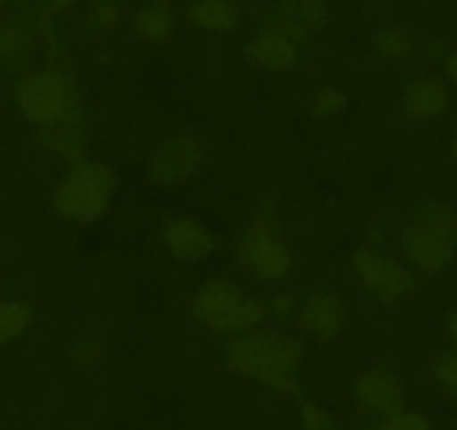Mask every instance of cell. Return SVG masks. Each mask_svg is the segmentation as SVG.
<instances>
[{
  "label": "cell",
  "mask_w": 457,
  "mask_h": 430,
  "mask_svg": "<svg viewBox=\"0 0 457 430\" xmlns=\"http://www.w3.org/2000/svg\"><path fill=\"white\" fill-rule=\"evenodd\" d=\"M345 108H348V95L332 83L316 87L307 101V111L314 120H337L345 112Z\"/></svg>",
  "instance_id": "44dd1931"
},
{
  "label": "cell",
  "mask_w": 457,
  "mask_h": 430,
  "mask_svg": "<svg viewBox=\"0 0 457 430\" xmlns=\"http://www.w3.org/2000/svg\"><path fill=\"white\" fill-rule=\"evenodd\" d=\"M184 21L204 34H231L243 25L238 0H188Z\"/></svg>",
  "instance_id": "2e32d148"
},
{
  "label": "cell",
  "mask_w": 457,
  "mask_h": 430,
  "mask_svg": "<svg viewBox=\"0 0 457 430\" xmlns=\"http://www.w3.org/2000/svg\"><path fill=\"white\" fill-rule=\"evenodd\" d=\"M74 5H77V0H46L43 10L50 12L52 16H63L68 14Z\"/></svg>",
  "instance_id": "f546056e"
},
{
  "label": "cell",
  "mask_w": 457,
  "mask_h": 430,
  "mask_svg": "<svg viewBox=\"0 0 457 430\" xmlns=\"http://www.w3.org/2000/svg\"><path fill=\"white\" fill-rule=\"evenodd\" d=\"M126 14L120 0H90L83 12V21L95 32H112L124 23Z\"/></svg>",
  "instance_id": "7402d4cb"
},
{
  "label": "cell",
  "mask_w": 457,
  "mask_h": 430,
  "mask_svg": "<svg viewBox=\"0 0 457 430\" xmlns=\"http://www.w3.org/2000/svg\"><path fill=\"white\" fill-rule=\"evenodd\" d=\"M305 359L307 343L303 336L265 326L228 336L222 350L228 372L289 397H301L298 375Z\"/></svg>",
  "instance_id": "6da1fadb"
},
{
  "label": "cell",
  "mask_w": 457,
  "mask_h": 430,
  "mask_svg": "<svg viewBox=\"0 0 457 430\" xmlns=\"http://www.w3.org/2000/svg\"><path fill=\"white\" fill-rule=\"evenodd\" d=\"M234 256L240 269L256 283L278 285L294 274L296 256L280 236L274 202H261L249 225L236 238Z\"/></svg>",
  "instance_id": "8992f818"
},
{
  "label": "cell",
  "mask_w": 457,
  "mask_h": 430,
  "mask_svg": "<svg viewBox=\"0 0 457 430\" xmlns=\"http://www.w3.org/2000/svg\"><path fill=\"white\" fill-rule=\"evenodd\" d=\"M14 101L21 115L38 128L81 126L86 111L79 81L56 63L25 72L14 86Z\"/></svg>",
  "instance_id": "3957f363"
},
{
  "label": "cell",
  "mask_w": 457,
  "mask_h": 430,
  "mask_svg": "<svg viewBox=\"0 0 457 430\" xmlns=\"http://www.w3.org/2000/svg\"><path fill=\"white\" fill-rule=\"evenodd\" d=\"M298 305H301V301L292 292L278 289L267 298V314L274 323H289V320L296 318Z\"/></svg>",
  "instance_id": "484cf974"
},
{
  "label": "cell",
  "mask_w": 457,
  "mask_h": 430,
  "mask_svg": "<svg viewBox=\"0 0 457 430\" xmlns=\"http://www.w3.org/2000/svg\"><path fill=\"white\" fill-rule=\"evenodd\" d=\"M38 37L34 28L23 23H0V63L23 68L37 52Z\"/></svg>",
  "instance_id": "d6986e66"
},
{
  "label": "cell",
  "mask_w": 457,
  "mask_h": 430,
  "mask_svg": "<svg viewBox=\"0 0 457 430\" xmlns=\"http://www.w3.org/2000/svg\"><path fill=\"white\" fill-rule=\"evenodd\" d=\"M130 29L142 43L162 47L178 32V10L173 0H148L130 16Z\"/></svg>",
  "instance_id": "5bb4252c"
},
{
  "label": "cell",
  "mask_w": 457,
  "mask_h": 430,
  "mask_svg": "<svg viewBox=\"0 0 457 430\" xmlns=\"http://www.w3.org/2000/svg\"><path fill=\"white\" fill-rule=\"evenodd\" d=\"M444 336L448 341V350L457 354V305H453L444 316Z\"/></svg>",
  "instance_id": "83f0119b"
},
{
  "label": "cell",
  "mask_w": 457,
  "mask_h": 430,
  "mask_svg": "<svg viewBox=\"0 0 457 430\" xmlns=\"http://www.w3.org/2000/svg\"><path fill=\"white\" fill-rule=\"evenodd\" d=\"M348 305L329 289H312L298 305L296 327L316 341H334L348 327Z\"/></svg>",
  "instance_id": "7c38bea8"
},
{
  "label": "cell",
  "mask_w": 457,
  "mask_h": 430,
  "mask_svg": "<svg viewBox=\"0 0 457 430\" xmlns=\"http://www.w3.org/2000/svg\"><path fill=\"white\" fill-rule=\"evenodd\" d=\"M357 430H379V428H377V426H361V428Z\"/></svg>",
  "instance_id": "1f68e13d"
},
{
  "label": "cell",
  "mask_w": 457,
  "mask_h": 430,
  "mask_svg": "<svg viewBox=\"0 0 457 430\" xmlns=\"http://www.w3.org/2000/svg\"><path fill=\"white\" fill-rule=\"evenodd\" d=\"M270 19L305 43L312 32H319L329 23L332 7L329 0H278Z\"/></svg>",
  "instance_id": "9a60e30c"
},
{
  "label": "cell",
  "mask_w": 457,
  "mask_h": 430,
  "mask_svg": "<svg viewBox=\"0 0 457 430\" xmlns=\"http://www.w3.org/2000/svg\"><path fill=\"white\" fill-rule=\"evenodd\" d=\"M193 320L213 335L238 336L262 327L270 320L267 298L249 294L238 280L211 276L188 298Z\"/></svg>",
  "instance_id": "7a4b0ae2"
},
{
  "label": "cell",
  "mask_w": 457,
  "mask_h": 430,
  "mask_svg": "<svg viewBox=\"0 0 457 430\" xmlns=\"http://www.w3.org/2000/svg\"><path fill=\"white\" fill-rule=\"evenodd\" d=\"M298 419H301L303 430H337V424H334V417L329 415V410H325L320 403L305 397H298Z\"/></svg>",
  "instance_id": "d4e9b609"
},
{
  "label": "cell",
  "mask_w": 457,
  "mask_h": 430,
  "mask_svg": "<svg viewBox=\"0 0 457 430\" xmlns=\"http://www.w3.org/2000/svg\"><path fill=\"white\" fill-rule=\"evenodd\" d=\"M350 269L368 296L381 305H397L417 287V274L406 260L375 244H361L354 249L350 256Z\"/></svg>",
  "instance_id": "52a82bcc"
},
{
  "label": "cell",
  "mask_w": 457,
  "mask_h": 430,
  "mask_svg": "<svg viewBox=\"0 0 457 430\" xmlns=\"http://www.w3.org/2000/svg\"><path fill=\"white\" fill-rule=\"evenodd\" d=\"M370 50L384 63L402 65L420 54V38L411 29L388 25V28H381L372 34Z\"/></svg>",
  "instance_id": "ac0fdd59"
},
{
  "label": "cell",
  "mask_w": 457,
  "mask_h": 430,
  "mask_svg": "<svg viewBox=\"0 0 457 430\" xmlns=\"http://www.w3.org/2000/svg\"><path fill=\"white\" fill-rule=\"evenodd\" d=\"M5 3H7V0H0V7H3V5H5Z\"/></svg>",
  "instance_id": "d6a6232c"
},
{
  "label": "cell",
  "mask_w": 457,
  "mask_h": 430,
  "mask_svg": "<svg viewBox=\"0 0 457 430\" xmlns=\"http://www.w3.org/2000/svg\"><path fill=\"white\" fill-rule=\"evenodd\" d=\"M32 28L34 32H37L38 41H41L43 47H46L47 56H52V59H61L65 45H63V38H61L59 25H56V16H52L50 12H46L41 7V12L34 16Z\"/></svg>",
  "instance_id": "cb8c5ba5"
},
{
  "label": "cell",
  "mask_w": 457,
  "mask_h": 430,
  "mask_svg": "<svg viewBox=\"0 0 457 430\" xmlns=\"http://www.w3.org/2000/svg\"><path fill=\"white\" fill-rule=\"evenodd\" d=\"M379 430H430V419L420 410H411V408H403L397 415L388 417V419H381L377 424Z\"/></svg>",
  "instance_id": "4316f807"
},
{
  "label": "cell",
  "mask_w": 457,
  "mask_h": 430,
  "mask_svg": "<svg viewBox=\"0 0 457 430\" xmlns=\"http://www.w3.org/2000/svg\"><path fill=\"white\" fill-rule=\"evenodd\" d=\"M451 157H453V164L457 166V130L453 133V137H451Z\"/></svg>",
  "instance_id": "4dcf8cb0"
},
{
  "label": "cell",
  "mask_w": 457,
  "mask_h": 430,
  "mask_svg": "<svg viewBox=\"0 0 457 430\" xmlns=\"http://www.w3.org/2000/svg\"><path fill=\"white\" fill-rule=\"evenodd\" d=\"M117 195V175L105 161L86 160L68 164L52 191V209L61 220L90 227L108 215Z\"/></svg>",
  "instance_id": "5b68a950"
},
{
  "label": "cell",
  "mask_w": 457,
  "mask_h": 430,
  "mask_svg": "<svg viewBox=\"0 0 457 430\" xmlns=\"http://www.w3.org/2000/svg\"><path fill=\"white\" fill-rule=\"evenodd\" d=\"M37 144L46 155L63 161V164H77L87 157V135L81 126H50L38 128Z\"/></svg>",
  "instance_id": "e0dca14e"
},
{
  "label": "cell",
  "mask_w": 457,
  "mask_h": 430,
  "mask_svg": "<svg viewBox=\"0 0 457 430\" xmlns=\"http://www.w3.org/2000/svg\"><path fill=\"white\" fill-rule=\"evenodd\" d=\"M430 376L435 384L439 385L444 394L453 401H457V354L455 352H442L433 359L430 363Z\"/></svg>",
  "instance_id": "603a6c76"
},
{
  "label": "cell",
  "mask_w": 457,
  "mask_h": 430,
  "mask_svg": "<svg viewBox=\"0 0 457 430\" xmlns=\"http://www.w3.org/2000/svg\"><path fill=\"white\" fill-rule=\"evenodd\" d=\"M444 79L457 86V47L444 54Z\"/></svg>",
  "instance_id": "f1b7e54d"
},
{
  "label": "cell",
  "mask_w": 457,
  "mask_h": 430,
  "mask_svg": "<svg viewBox=\"0 0 457 430\" xmlns=\"http://www.w3.org/2000/svg\"><path fill=\"white\" fill-rule=\"evenodd\" d=\"M34 311L23 301H0V348L21 339L29 330Z\"/></svg>",
  "instance_id": "ffe728a7"
},
{
  "label": "cell",
  "mask_w": 457,
  "mask_h": 430,
  "mask_svg": "<svg viewBox=\"0 0 457 430\" xmlns=\"http://www.w3.org/2000/svg\"><path fill=\"white\" fill-rule=\"evenodd\" d=\"M206 166V144L193 130H175L162 139L146 160V179L157 188H179Z\"/></svg>",
  "instance_id": "ba28073f"
},
{
  "label": "cell",
  "mask_w": 457,
  "mask_h": 430,
  "mask_svg": "<svg viewBox=\"0 0 457 430\" xmlns=\"http://www.w3.org/2000/svg\"><path fill=\"white\" fill-rule=\"evenodd\" d=\"M162 249L179 265H200L218 253L220 236L195 215H173L160 227Z\"/></svg>",
  "instance_id": "9c48e42d"
},
{
  "label": "cell",
  "mask_w": 457,
  "mask_h": 430,
  "mask_svg": "<svg viewBox=\"0 0 457 430\" xmlns=\"http://www.w3.org/2000/svg\"><path fill=\"white\" fill-rule=\"evenodd\" d=\"M408 393L399 375L388 368H368L354 379L353 403L363 417L388 419L406 408Z\"/></svg>",
  "instance_id": "30bf717a"
},
{
  "label": "cell",
  "mask_w": 457,
  "mask_h": 430,
  "mask_svg": "<svg viewBox=\"0 0 457 430\" xmlns=\"http://www.w3.org/2000/svg\"><path fill=\"white\" fill-rule=\"evenodd\" d=\"M451 105V83L437 74H421L411 79L402 90V111L408 120L435 121L446 115Z\"/></svg>",
  "instance_id": "4fadbf2b"
},
{
  "label": "cell",
  "mask_w": 457,
  "mask_h": 430,
  "mask_svg": "<svg viewBox=\"0 0 457 430\" xmlns=\"http://www.w3.org/2000/svg\"><path fill=\"white\" fill-rule=\"evenodd\" d=\"M399 253L417 276H439L457 258V211L448 202L430 200L399 234Z\"/></svg>",
  "instance_id": "277c9868"
},
{
  "label": "cell",
  "mask_w": 457,
  "mask_h": 430,
  "mask_svg": "<svg viewBox=\"0 0 457 430\" xmlns=\"http://www.w3.org/2000/svg\"><path fill=\"white\" fill-rule=\"evenodd\" d=\"M301 38L276 21L267 19L245 45V56L261 72L287 74L301 61Z\"/></svg>",
  "instance_id": "8fae6325"
}]
</instances>
